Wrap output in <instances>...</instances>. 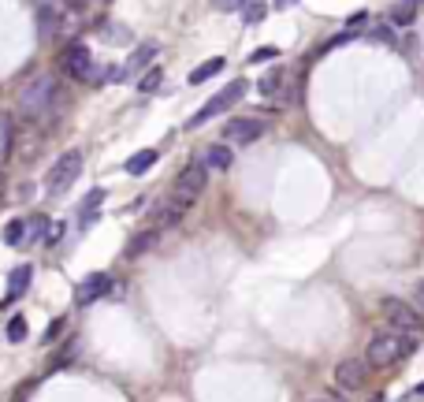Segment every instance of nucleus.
I'll use <instances>...</instances> for the list:
<instances>
[{
	"label": "nucleus",
	"instance_id": "nucleus-1",
	"mask_svg": "<svg viewBox=\"0 0 424 402\" xmlns=\"http://www.w3.org/2000/svg\"><path fill=\"white\" fill-rule=\"evenodd\" d=\"M417 350V339L405 332H380L368 339V350H365V361L372 365V369H387V365H399L402 358H410V354Z\"/></svg>",
	"mask_w": 424,
	"mask_h": 402
},
{
	"label": "nucleus",
	"instance_id": "nucleus-2",
	"mask_svg": "<svg viewBox=\"0 0 424 402\" xmlns=\"http://www.w3.org/2000/svg\"><path fill=\"white\" fill-rule=\"evenodd\" d=\"M246 89H250V86H246V82H242V78H235V82H227V86H224V89H220V94H216V97H209V100H205V105H201V108H198V112H193V116H190V120H187V127H190V131H193V127H201V123H209V120H216V116H220V112H227V108H235V105H238V100H242V97H246Z\"/></svg>",
	"mask_w": 424,
	"mask_h": 402
},
{
	"label": "nucleus",
	"instance_id": "nucleus-3",
	"mask_svg": "<svg viewBox=\"0 0 424 402\" xmlns=\"http://www.w3.org/2000/svg\"><path fill=\"white\" fill-rule=\"evenodd\" d=\"M82 149H67V153H60L56 164H52V171L45 176V190L49 194H63V190H71L75 187V179L82 176Z\"/></svg>",
	"mask_w": 424,
	"mask_h": 402
},
{
	"label": "nucleus",
	"instance_id": "nucleus-4",
	"mask_svg": "<svg viewBox=\"0 0 424 402\" xmlns=\"http://www.w3.org/2000/svg\"><path fill=\"white\" fill-rule=\"evenodd\" d=\"M52 97H56V78H52V75H38V78H30L23 86L19 108L26 116H41V112H49V108H52Z\"/></svg>",
	"mask_w": 424,
	"mask_h": 402
},
{
	"label": "nucleus",
	"instance_id": "nucleus-5",
	"mask_svg": "<svg viewBox=\"0 0 424 402\" xmlns=\"http://www.w3.org/2000/svg\"><path fill=\"white\" fill-rule=\"evenodd\" d=\"M380 313L394 332H405V335H417L421 324H424L421 309L410 306V302H402V298H380Z\"/></svg>",
	"mask_w": 424,
	"mask_h": 402
},
{
	"label": "nucleus",
	"instance_id": "nucleus-6",
	"mask_svg": "<svg viewBox=\"0 0 424 402\" xmlns=\"http://www.w3.org/2000/svg\"><path fill=\"white\" fill-rule=\"evenodd\" d=\"M205 182H209V168H205V164H187V168L179 171V179H175V187H171V201H175V205H182V209H190L193 201L201 198Z\"/></svg>",
	"mask_w": 424,
	"mask_h": 402
},
{
	"label": "nucleus",
	"instance_id": "nucleus-7",
	"mask_svg": "<svg viewBox=\"0 0 424 402\" xmlns=\"http://www.w3.org/2000/svg\"><path fill=\"white\" fill-rule=\"evenodd\" d=\"M63 71H67L71 78L86 82V78H108V71H97L94 67V56H89L86 45H67V52H63Z\"/></svg>",
	"mask_w": 424,
	"mask_h": 402
},
{
	"label": "nucleus",
	"instance_id": "nucleus-8",
	"mask_svg": "<svg viewBox=\"0 0 424 402\" xmlns=\"http://www.w3.org/2000/svg\"><path fill=\"white\" fill-rule=\"evenodd\" d=\"M365 377H368V361H361V358H343L335 365V383L343 391H357L365 383Z\"/></svg>",
	"mask_w": 424,
	"mask_h": 402
},
{
	"label": "nucleus",
	"instance_id": "nucleus-9",
	"mask_svg": "<svg viewBox=\"0 0 424 402\" xmlns=\"http://www.w3.org/2000/svg\"><path fill=\"white\" fill-rule=\"evenodd\" d=\"M153 56H156V45H153V41H149V45H142V49H138L134 56L123 63V67H112V71H108V82L138 78V75H142V67H149V63H153Z\"/></svg>",
	"mask_w": 424,
	"mask_h": 402
},
{
	"label": "nucleus",
	"instance_id": "nucleus-10",
	"mask_svg": "<svg viewBox=\"0 0 424 402\" xmlns=\"http://www.w3.org/2000/svg\"><path fill=\"white\" fill-rule=\"evenodd\" d=\"M264 134V123L261 120H227L224 123V138L231 145H250Z\"/></svg>",
	"mask_w": 424,
	"mask_h": 402
},
{
	"label": "nucleus",
	"instance_id": "nucleus-11",
	"mask_svg": "<svg viewBox=\"0 0 424 402\" xmlns=\"http://www.w3.org/2000/svg\"><path fill=\"white\" fill-rule=\"evenodd\" d=\"M108 290H112V276H108V272H94V276H86L82 287H78V306H94L97 298L108 295Z\"/></svg>",
	"mask_w": 424,
	"mask_h": 402
},
{
	"label": "nucleus",
	"instance_id": "nucleus-12",
	"mask_svg": "<svg viewBox=\"0 0 424 402\" xmlns=\"http://www.w3.org/2000/svg\"><path fill=\"white\" fill-rule=\"evenodd\" d=\"M224 67H227V60H224V56H212V60H205V63H201V67H193L187 82H190V86H201V82H209L212 75H220V71H224Z\"/></svg>",
	"mask_w": 424,
	"mask_h": 402
},
{
	"label": "nucleus",
	"instance_id": "nucleus-13",
	"mask_svg": "<svg viewBox=\"0 0 424 402\" xmlns=\"http://www.w3.org/2000/svg\"><path fill=\"white\" fill-rule=\"evenodd\" d=\"M201 164L212 168V171H227V168H231V149H227V145H209L205 157H201Z\"/></svg>",
	"mask_w": 424,
	"mask_h": 402
},
{
	"label": "nucleus",
	"instance_id": "nucleus-14",
	"mask_svg": "<svg viewBox=\"0 0 424 402\" xmlns=\"http://www.w3.org/2000/svg\"><path fill=\"white\" fill-rule=\"evenodd\" d=\"M30 276H34V268L30 264H19V268L12 272V276H8V302L12 298H19L26 287H30Z\"/></svg>",
	"mask_w": 424,
	"mask_h": 402
},
{
	"label": "nucleus",
	"instance_id": "nucleus-15",
	"mask_svg": "<svg viewBox=\"0 0 424 402\" xmlns=\"http://www.w3.org/2000/svg\"><path fill=\"white\" fill-rule=\"evenodd\" d=\"M38 19H41V38H56V34L63 30V15L56 12V8H41Z\"/></svg>",
	"mask_w": 424,
	"mask_h": 402
},
{
	"label": "nucleus",
	"instance_id": "nucleus-16",
	"mask_svg": "<svg viewBox=\"0 0 424 402\" xmlns=\"http://www.w3.org/2000/svg\"><path fill=\"white\" fill-rule=\"evenodd\" d=\"M156 160H160V153H156V149H142V153H134V157L127 160V176H142V171H149Z\"/></svg>",
	"mask_w": 424,
	"mask_h": 402
},
{
	"label": "nucleus",
	"instance_id": "nucleus-17",
	"mask_svg": "<svg viewBox=\"0 0 424 402\" xmlns=\"http://www.w3.org/2000/svg\"><path fill=\"white\" fill-rule=\"evenodd\" d=\"M264 15H268V4H264V0H250V4L242 8V19H246V26L264 23Z\"/></svg>",
	"mask_w": 424,
	"mask_h": 402
},
{
	"label": "nucleus",
	"instance_id": "nucleus-18",
	"mask_svg": "<svg viewBox=\"0 0 424 402\" xmlns=\"http://www.w3.org/2000/svg\"><path fill=\"white\" fill-rule=\"evenodd\" d=\"M156 239H160V227H149V231H145V235H138V239H134L131 246H127V253H131V257H134V253L149 250V246H153Z\"/></svg>",
	"mask_w": 424,
	"mask_h": 402
},
{
	"label": "nucleus",
	"instance_id": "nucleus-19",
	"mask_svg": "<svg viewBox=\"0 0 424 402\" xmlns=\"http://www.w3.org/2000/svg\"><path fill=\"white\" fill-rule=\"evenodd\" d=\"M160 82H164V71L160 67H149L142 78H138V89H142V94H153V89H160Z\"/></svg>",
	"mask_w": 424,
	"mask_h": 402
},
{
	"label": "nucleus",
	"instance_id": "nucleus-20",
	"mask_svg": "<svg viewBox=\"0 0 424 402\" xmlns=\"http://www.w3.org/2000/svg\"><path fill=\"white\" fill-rule=\"evenodd\" d=\"M4 242H8V246H23V242H26V220H12V224H8Z\"/></svg>",
	"mask_w": 424,
	"mask_h": 402
},
{
	"label": "nucleus",
	"instance_id": "nucleus-21",
	"mask_svg": "<svg viewBox=\"0 0 424 402\" xmlns=\"http://www.w3.org/2000/svg\"><path fill=\"white\" fill-rule=\"evenodd\" d=\"M8 153H12V120L0 112V157H8Z\"/></svg>",
	"mask_w": 424,
	"mask_h": 402
},
{
	"label": "nucleus",
	"instance_id": "nucleus-22",
	"mask_svg": "<svg viewBox=\"0 0 424 402\" xmlns=\"http://www.w3.org/2000/svg\"><path fill=\"white\" fill-rule=\"evenodd\" d=\"M45 227H49V220H45V216H30V220H26V242H23V246L38 242V235L45 231Z\"/></svg>",
	"mask_w": 424,
	"mask_h": 402
},
{
	"label": "nucleus",
	"instance_id": "nucleus-23",
	"mask_svg": "<svg viewBox=\"0 0 424 402\" xmlns=\"http://www.w3.org/2000/svg\"><path fill=\"white\" fill-rule=\"evenodd\" d=\"M391 23L394 26H410L413 23V4L405 0V4H399V8H391Z\"/></svg>",
	"mask_w": 424,
	"mask_h": 402
},
{
	"label": "nucleus",
	"instance_id": "nucleus-24",
	"mask_svg": "<svg viewBox=\"0 0 424 402\" xmlns=\"http://www.w3.org/2000/svg\"><path fill=\"white\" fill-rule=\"evenodd\" d=\"M26 332H30V328H26L23 317H12V321H8V339H12V343H23Z\"/></svg>",
	"mask_w": 424,
	"mask_h": 402
},
{
	"label": "nucleus",
	"instance_id": "nucleus-25",
	"mask_svg": "<svg viewBox=\"0 0 424 402\" xmlns=\"http://www.w3.org/2000/svg\"><path fill=\"white\" fill-rule=\"evenodd\" d=\"M100 38L105 41H131V30H123V26H100Z\"/></svg>",
	"mask_w": 424,
	"mask_h": 402
},
{
	"label": "nucleus",
	"instance_id": "nucleus-26",
	"mask_svg": "<svg viewBox=\"0 0 424 402\" xmlns=\"http://www.w3.org/2000/svg\"><path fill=\"white\" fill-rule=\"evenodd\" d=\"M275 56H279V49H275V45H261L257 52H250V63H264V60H275Z\"/></svg>",
	"mask_w": 424,
	"mask_h": 402
},
{
	"label": "nucleus",
	"instance_id": "nucleus-27",
	"mask_svg": "<svg viewBox=\"0 0 424 402\" xmlns=\"http://www.w3.org/2000/svg\"><path fill=\"white\" fill-rule=\"evenodd\" d=\"M279 86H283V75H268V78H261V94H264V97L279 94Z\"/></svg>",
	"mask_w": 424,
	"mask_h": 402
},
{
	"label": "nucleus",
	"instance_id": "nucleus-28",
	"mask_svg": "<svg viewBox=\"0 0 424 402\" xmlns=\"http://www.w3.org/2000/svg\"><path fill=\"white\" fill-rule=\"evenodd\" d=\"M100 201H105V190H94V194L86 198V216H89V213H97V209H100Z\"/></svg>",
	"mask_w": 424,
	"mask_h": 402
},
{
	"label": "nucleus",
	"instance_id": "nucleus-29",
	"mask_svg": "<svg viewBox=\"0 0 424 402\" xmlns=\"http://www.w3.org/2000/svg\"><path fill=\"white\" fill-rule=\"evenodd\" d=\"M246 4H250V0H216V8H224V12H242Z\"/></svg>",
	"mask_w": 424,
	"mask_h": 402
},
{
	"label": "nucleus",
	"instance_id": "nucleus-30",
	"mask_svg": "<svg viewBox=\"0 0 424 402\" xmlns=\"http://www.w3.org/2000/svg\"><path fill=\"white\" fill-rule=\"evenodd\" d=\"M60 235H63V224H52V227H49V235H45V242L56 246V242H60Z\"/></svg>",
	"mask_w": 424,
	"mask_h": 402
},
{
	"label": "nucleus",
	"instance_id": "nucleus-31",
	"mask_svg": "<svg viewBox=\"0 0 424 402\" xmlns=\"http://www.w3.org/2000/svg\"><path fill=\"white\" fill-rule=\"evenodd\" d=\"M413 306H417L421 313H424V279L417 283V287H413Z\"/></svg>",
	"mask_w": 424,
	"mask_h": 402
},
{
	"label": "nucleus",
	"instance_id": "nucleus-32",
	"mask_svg": "<svg viewBox=\"0 0 424 402\" xmlns=\"http://www.w3.org/2000/svg\"><path fill=\"white\" fill-rule=\"evenodd\" d=\"M365 23H368V15H365V12H357L354 19H350V26H354V30H357V26H365Z\"/></svg>",
	"mask_w": 424,
	"mask_h": 402
},
{
	"label": "nucleus",
	"instance_id": "nucleus-33",
	"mask_svg": "<svg viewBox=\"0 0 424 402\" xmlns=\"http://www.w3.org/2000/svg\"><path fill=\"white\" fill-rule=\"evenodd\" d=\"M294 4H298V0H275V8H279V12H283V8H294Z\"/></svg>",
	"mask_w": 424,
	"mask_h": 402
},
{
	"label": "nucleus",
	"instance_id": "nucleus-34",
	"mask_svg": "<svg viewBox=\"0 0 424 402\" xmlns=\"http://www.w3.org/2000/svg\"><path fill=\"white\" fill-rule=\"evenodd\" d=\"M312 402H335V399H328V395H320V399H312Z\"/></svg>",
	"mask_w": 424,
	"mask_h": 402
},
{
	"label": "nucleus",
	"instance_id": "nucleus-35",
	"mask_svg": "<svg viewBox=\"0 0 424 402\" xmlns=\"http://www.w3.org/2000/svg\"><path fill=\"white\" fill-rule=\"evenodd\" d=\"M417 395H424V383H421V388H417Z\"/></svg>",
	"mask_w": 424,
	"mask_h": 402
},
{
	"label": "nucleus",
	"instance_id": "nucleus-36",
	"mask_svg": "<svg viewBox=\"0 0 424 402\" xmlns=\"http://www.w3.org/2000/svg\"><path fill=\"white\" fill-rule=\"evenodd\" d=\"M410 4H417V0H410Z\"/></svg>",
	"mask_w": 424,
	"mask_h": 402
}]
</instances>
